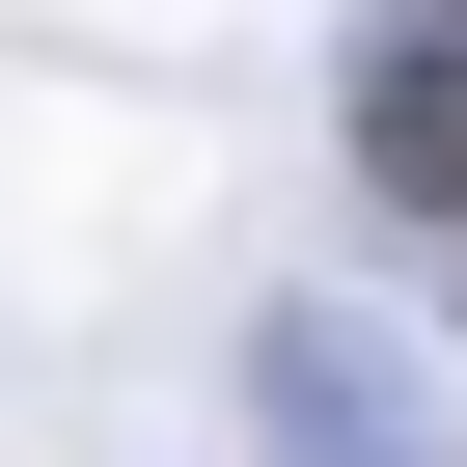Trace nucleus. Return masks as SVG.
Wrapping results in <instances>:
<instances>
[{
    "instance_id": "1",
    "label": "nucleus",
    "mask_w": 467,
    "mask_h": 467,
    "mask_svg": "<svg viewBox=\"0 0 467 467\" xmlns=\"http://www.w3.org/2000/svg\"><path fill=\"white\" fill-rule=\"evenodd\" d=\"M358 165H385L412 220H467V28H440V0H412V28L358 56Z\"/></svg>"
},
{
    "instance_id": "2",
    "label": "nucleus",
    "mask_w": 467,
    "mask_h": 467,
    "mask_svg": "<svg viewBox=\"0 0 467 467\" xmlns=\"http://www.w3.org/2000/svg\"><path fill=\"white\" fill-rule=\"evenodd\" d=\"M440 28H467V0H440Z\"/></svg>"
}]
</instances>
